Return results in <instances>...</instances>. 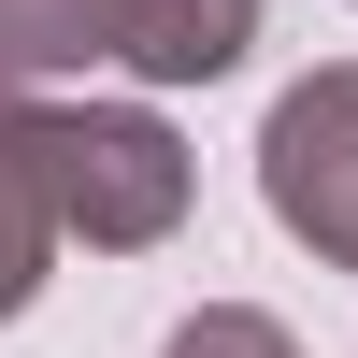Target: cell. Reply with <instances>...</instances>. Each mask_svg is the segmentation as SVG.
<instances>
[{
	"mask_svg": "<svg viewBox=\"0 0 358 358\" xmlns=\"http://www.w3.org/2000/svg\"><path fill=\"white\" fill-rule=\"evenodd\" d=\"M258 43V0H0V72H143V86H215Z\"/></svg>",
	"mask_w": 358,
	"mask_h": 358,
	"instance_id": "1",
	"label": "cell"
},
{
	"mask_svg": "<svg viewBox=\"0 0 358 358\" xmlns=\"http://www.w3.org/2000/svg\"><path fill=\"white\" fill-rule=\"evenodd\" d=\"M29 72H0V315H29V287H43V258L72 244L57 229V187H43V129H29Z\"/></svg>",
	"mask_w": 358,
	"mask_h": 358,
	"instance_id": "4",
	"label": "cell"
},
{
	"mask_svg": "<svg viewBox=\"0 0 358 358\" xmlns=\"http://www.w3.org/2000/svg\"><path fill=\"white\" fill-rule=\"evenodd\" d=\"M29 129H43V187H57V229H72V244H101V258L172 244V215H187V143H172L158 115H129V101H43Z\"/></svg>",
	"mask_w": 358,
	"mask_h": 358,
	"instance_id": "2",
	"label": "cell"
},
{
	"mask_svg": "<svg viewBox=\"0 0 358 358\" xmlns=\"http://www.w3.org/2000/svg\"><path fill=\"white\" fill-rule=\"evenodd\" d=\"M258 201H273L287 244L344 258L358 273V72H301L258 129Z\"/></svg>",
	"mask_w": 358,
	"mask_h": 358,
	"instance_id": "3",
	"label": "cell"
},
{
	"mask_svg": "<svg viewBox=\"0 0 358 358\" xmlns=\"http://www.w3.org/2000/svg\"><path fill=\"white\" fill-rule=\"evenodd\" d=\"M172 358H301V344H287L258 301H201L187 330H172Z\"/></svg>",
	"mask_w": 358,
	"mask_h": 358,
	"instance_id": "5",
	"label": "cell"
}]
</instances>
